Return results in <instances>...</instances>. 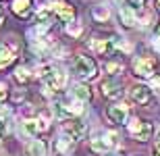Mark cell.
<instances>
[{
    "label": "cell",
    "instance_id": "6da1fadb",
    "mask_svg": "<svg viewBox=\"0 0 160 156\" xmlns=\"http://www.w3.org/2000/svg\"><path fill=\"white\" fill-rule=\"evenodd\" d=\"M38 71H40V77H42V81L46 83L48 90L60 92L62 88H65L67 73L62 71V69H58V67H54V65H42Z\"/></svg>",
    "mask_w": 160,
    "mask_h": 156
},
{
    "label": "cell",
    "instance_id": "7a4b0ae2",
    "mask_svg": "<svg viewBox=\"0 0 160 156\" xmlns=\"http://www.w3.org/2000/svg\"><path fill=\"white\" fill-rule=\"evenodd\" d=\"M75 75L81 79H94L98 75V67L89 56H77L75 58Z\"/></svg>",
    "mask_w": 160,
    "mask_h": 156
},
{
    "label": "cell",
    "instance_id": "3957f363",
    "mask_svg": "<svg viewBox=\"0 0 160 156\" xmlns=\"http://www.w3.org/2000/svg\"><path fill=\"white\" fill-rule=\"evenodd\" d=\"M129 133L137 139V142H148V139L152 138V133H154V127H152V123H148V121L131 119V123H129Z\"/></svg>",
    "mask_w": 160,
    "mask_h": 156
},
{
    "label": "cell",
    "instance_id": "277c9868",
    "mask_svg": "<svg viewBox=\"0 0 160 156\" xmlns=\"http://www.w3.org/2000/svg\"><path fill=\"white\" fill-rule=\"evenodd\" d=\"M117 146V133H106V135H98L92 139V150L98 154H106Z\"/></svg>",
    "mask_w": 160,
    "mask_h": 156
},
{
    "label": "cell",
    "instance_id": "5b68a950",
    "mask_svg": "<svg viewBox=\"0 0 160 156\" xmlns=\"http://www.w3.org/2000/svg\"><path fill=\"white\" fill-rule=\"evenodd\" d=\"M154 69H156V60L152 56H142V58H137L133 63V71L139 77H152Z\"/></svg>",
    "mask_w": 160,
    "mask_h": 156
},
{
    "label": "cell",
    "instance_id": "8992f818",
    "mask_svg": "<svg viewBox=\"0 0 160 156\" xmlns=\"http://www.w3.org/2000/svg\"><path fill=\"white\" fill-rule=\"evenodd\" d=\"M106 117H108V121H110V123L121 125V123H125V121H127V106H125V104H112V106H108Z\"/></svg>",
    "mask_w": 160,
    "mask_h": 156
},
{
    "label": "cell",
    "instance_id": "52a82bcc",
    "mask_svg": "<svg viewBox=\"0 0 160 156\" xmlns=\"http://www.w3.org/2000/svg\"><path fill=\"white\" fill-rule=\"evenodd\" d=\"M65 133L71 135V138L77 142V139H81L83 135H85V123H83V121H77V119H69L65 123Z\"/></svg>",
    "mask_w": 160,
    "mask_h": 156
},
{
    "label": "cell",
    "instance_id": "ba28073f",
    "mask_svg": "<svg viewBox=\"0 0 160 156\" xmlns=\"http://www.w3.org/2000/svg\"><path fill=\"white\" fill-rule=\"evenodd\" d=\"M131 100L135 104H139V106H143V104H148L152 100V90L148 85H135L131 90Z\"/></svg>",
    "mask_w": 160,
    "mask_h": 156
},
{
    "label": "cell",
    "instance_id": "9c48e42d",
    "mask_svg": "<svg viewBox=\"0 0 160 156\" xmlns=\"http://www.w3.org/2000/svg\"><path fill=\"white\" fill-rule=\"evenodd\" d=\"M89 46L94 48L96 54H100V56H110L117 48V44L114 40H94V42H89Z\"/></svg>",
    "mask_w": 160,
    "mask_h": 156
},
{
    "label": "cell",
    "instance_id": "30bf717a",
    "mask_svg": "<svg viewBox=\"0 0 160 156\" xmlns=\"http://www.w3.org/2000/svg\"><path fill=\"white\" fill-rule=\"evenodd\" d=\"M102 94H104L106 98H110V100H114V98L123 96V88H121L119 81H114V79H106V81L102 83Z\"/></svg>",
    "mask_w": 160,
    "mask_h": 156
},
{
    "label": "cell",
    "instance_id": "8fae6325",
    "mask_svg": "<svg viewBox=\"0 0 160 156\" xmlns=\"http://www.w3.org/2000/svg\"><path fill=\"white\" fill-rule=\"evenodd\" d=\"M73 144H75V139L62 131V135H60V138L56 139V144H54V150H56V154H58V156H67L69 152L73 150Z\"/></svg>",
    "mask_w": 160,
    "mask_h": 156
},
{
    "label": "cell",
    "instance_id": "7c38bea8",
    "mask_svg": "<svg viewBox=\"0 0 160 156\" xmlns=\"http://www.w3.org/2000/svg\"><path fill=\"white\" fill-rule=\"evenodd\" d=\"M23 129L29 135H38L40 131L48 129V121L46 119H27V121H23Z\"/></svg>",
    "mask_w": 160,
    "mask_h": 156
},
{
    "label": "cell",
    "instance_id": "4fadbf2b",
    "mask_svg": "<svg viewBox=\"0 0 160 156\" xmlns=\"http://www.w3.org/2000/svg\"><path fill=\"white\" fill-rule=\"evenodd\" d=\"M52 11L58 15L62 21H73V17H75V8H73L71 4H67V2H52Z\"/></svg>",
    "mask_w": 160,
    "mask_h": 156
},
{
    "label": "cell",
    "instance_id": "5bb4252c",
    "mask_svg": "<svg viewBox=\"0 0 160 156\" xmlns=\"http://www.w3.org/2000/svg\"><path fill=\"white\" fill-rule=\"evenodd\" d=\"M119 17H121V23H123L125 27H133V25L137 23L135 11H133L129 4H127V6H119Z\"/></svg>",
    "mask_w": 160,
    "mask_h": 156
},
{
    "label": "cell",
    "instance_id": "9a60e30c",
    "mask_svg": "<svg viewBox=\"0 0 160 156\" xmlns=\"http://www.w3.org/2000/svg\"><path fill=\"white\" fill-rule=\"evenodd\" d=\"M12 13L17 17L25 19L31 13V0H12Z\"/></svg>",
    "mask_w": 160,
    "mask_h": 156
},
{
    "label": "cell",
    "instance_id": "2e32d148",
    "mask_svg": "<svg viewBox=\"0 0 160 156\" xmlns=\"http://www.w3.org/2000/svg\"><path fill=\"white\" fill-rule=\"evenodd\" d=\"M15 60V52H12L11 46H6V44H0V69H4L8 67Z\"/></svg>",
    "mask_w": 160,
    "mask_h": 156
},
{
    "label": "cell",
    "instance_id": "e0dca14e",
    "mask_svg": "<svg viewBox=\"0 0 160 156\" xmlns=\"http://www.w3.org/2000/svg\"><path fill=\"white\" fill-rule=\"evenodd\" d=\"M11 129V110L0 108V138H4Z\"/></svg>",
    "mask_w": 160,
    "mask_h": 156
},
{
    "label": "cell",
    "instance_id": "ac0fdd59",
    "mask_svg": "<svg viewBox=\"0 0 160 156\" xmlns=\"http://www.w3.org/2000/svg\"><path fill=\"white\" fill-rule=\"evenodd\" d=\"M44 154H46V146H44V142H40V139L29 142V146H27V156H44Z\"/></svg>",
    "mask_w": 160,
    "mask_h": 156
},
{
    "label": "cell",
    "instance_id": "d6986e66",
    "mask_svg": "<svg viewBox=\"0 0 160 156\" xmlns=\"http://www.w3.org/2000/svg\"><path fill=\"white\" fill-rule=\"evenodd\" d=\"M73 96L77 100H81V102H89L92 100V92H89L88 85H75L73 88Z\"/></svg>",
    "mask_w": 160,
    "mask_h": 156
},
{
    "label": "cell",
    "instance_id": "ffe728a7",
    "mask_svg": "<svg viewBox=\"0 0 160 156\" xmlns=\"http://www.w3.org/2000/svg\"><path fill=\"white\" fill-rule=\"evenodd\" d=\"M52 6L48 4V6H42L40 11H38V15H36V21L38 23H50V17H52Z\"/></svg>",
    "mask_w": 160,
    "mask_h": 156
},
{
    "label": "cell",
    "instance_id": "44dd1931",
    "mask_svg": "<svg viewBox=\"0 0 160 156\" xmlns=\"http://www.w3.org/2000/svg\"><path fill=\"white\" fill-rule=\"evenodd\" d=\"M92 15H94V19H98V21H106V19L110 17V11H108V6L100 4V6H94Z\"/></svg>",
    "mask_w": 160,
    "mask_h": 156
},
{
    "label": "cell",
    "instance_id": "7402d4cb",
    "mask_svg": "<svg viewBox=\"0 0 160 156\" xmlns=\"http://www.w3.org/2000/svg\"><path fill=\"white\" fill-rule=\"evenodd\" d=\"M29 69L27 67H17V71H15V79H17L19 83H27L29 81Z\"/></svg>",
    "mask_w": 160,
    "mask_h": 156
},
{
    "label": "cell",
    "instance_id": "603a6c76",
    "mask_svg": "<svg viewBox=\"0 0 160 156\" xmlns=\"http://www.w3.org/2000/svg\"><path fill=\"white\" fill-rule=\"evenodd\" d=\"M106 73H110V75H119V73H123V63H119V60H110V63H106Z\"/></svg>",
    "mask_w": 160,
    "mask_h": 156
},
{
    "label": "cell",
    "instance_id": "cb8c5ba5",
    "mask_svg": "<svg viewBox=\"0 0 160 156\" xmlns=\"http://www.w3.org/2000/svg\"><path fill=\"white\" fill-rule=\"evenodd\" d=\"M67 33L77 38L79 33H81V25H79V23H71V21H69V25H67Z\"/></svg>",
    "mask_w": 160,
    "mask_h": 156
},
{
    "label": "cell",
    "instance_id": "d4e9b609",
    "mask_svg": "<svg viewBox=\"0 0 160 156\" xmlns=\"http://www.w3.org/2000/svg\"><path fill=\"white\" fill-rule=\"evenodd\" d=\"M146 4H148V0H129V6L133 11H143Z\"/></svg>",
    "mask_w": 160,
    "mask_h": 156
},
{
    "label": "cell",
    "instance_id": "484cf974",
    "mask_svg": "<svg viewBox=\"0 0 160 156\" xmlns=\"http://www.w3.org/2000/svg\"><path fill=\"white\" fill-rule=\"evenodd\" d=\"M152 90L160 92V75H158V77H152Z\"/></svg>",
    "mask_w": 160,
    "mask_h": 156
},
{
    "label": "cell",
    "instance_id": "4316f807",
    "mask_svg": "<svg viewBox=\"0 0 160 156\" xmlns=\"http://www.w3.org/2000/svg\"><path fill=\"white\" fill-rule=\"evenodd\" d=\"M6 94H8V92H6V85H4V83H0V102H2V100L6 98Z\"/></svg>",
    "mask_w": 160,
    "mask_h": 156
},
{
    "label": "cell",
    "instance_id": "83f0119b",
    "mask_svg": "<svg viewBox=\"0 0 160 156\" xmlns=\"http://www.w3.org/2000/svg\"><path fill=\"white\" fill-rule=\"evenodd\" d=\"M154 156H160V131H158V139H156V146H154Z\"/></svg>",
    "mask_w": 160,
    "mask_h": 156
},
{
    "label": "cell",
    "instance_id": "f1b7e54d",
    "mask_svg": "<svg viewBox=\"0 0 160 156\" xmlns=\"http://www.w3.org/2000/svg\"><path fill=\"white\" fill-rule=\"evenodd\" d=\"M156 38H158V40H160V25H158V27H156Z\"/></svg>",
    "mask_w": 160,
    "mask_h": 156
},
{
    "label": "cell",
    "instance_id": "f546056e",
    "mask_svg": "<svg viewBox=\"0 0 160 156\" xmlns=\"http://www.w3.org/2000/svg\"><path fill=\"white\" fill-rule=\"evenodd\" d=\"M156 6H158V11H160V0H156Z\"/></svg>",
    "mask_w": 160,
    "mask_h": 156
},
{
    "label": "cell",
    "instance_id": "4dcf8cb0",
    "mask_svg": "<svg viewBox=\"0 0 160 156\" xmlns=\"http://www.w3.org/2000/svg\"><path fill=\"white\" fill-rule=\"evenodd\" d=\"M0 17H2V11H0Z\"/></svg>",
    "mask_w": 160,
    "mask_h": 156
}]
</instances>
